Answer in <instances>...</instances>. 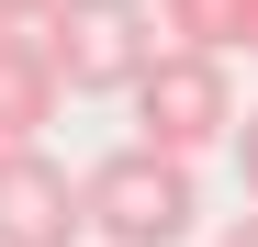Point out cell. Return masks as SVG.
<instances>
[{"label": "cell", "instance_id": "cell-1", "mask_svg": "<svg viewBox=\"0 0 258 247\" xmlns=\"http://www.w3.org/2000/svg\"><path fill=\"white\" fill-rule=\"evenodd\" d=\"M79 202H90V236L101 247H180L191 214H202V191H191V157H168V146H112L79 169Z\"/></svg>", "mask_w": 258, "mask_h": 247}, {"label": "cell", "instance_id": "cell-5", "mask_svg": "<svg viewBox=\"0 0 258 247\" xmlns=\"http://www.w3.org/2000/svg\"><path fill=\"white\" fill-rule=\"evenodd\" d=\"M56 56H45V34H23V23H0V146H34L56 124Z\"/></svg>", "mask_w": 258, "mask_h": 247}, {"label": "cell", "instance_id": "cell-9", "mask_svg": "<svg viewBox=\"0 0 258 247\" xmlns=\"http://www.w3.org/2000/svg\"><path fill=\"white\" fill-rule=\"evenodd\" d=\"M56 12V0H0V23H45Z\"/></svg>", "mask_w": 258, "mask_h": 247}, {"label": "cell", "instance_id": "cell-6", "mask_svg": "<svg viewBox=\"0 0 258 247\" xmlns=\"http://www.w3.org/2000/svg\"><path fill=\"white\" fill-rule=\"evenodd\" d=\"M157 34H168V45L225 56V45H236V0H157Z\"/></svg>", "mask_w": 258, "mask_h": 247}, {"label": "cell", "instance_id": "cell-8", "mask_svg": "<svg viewBox=\"0 0 258 247\" xmlns=\"http://www.w3.org/2000/svg\"><path fill=\"white\" fill-rule=\"evenodd\" d=\"M236 56H258V0H236Z\"/></svg>", "mask_w": 258, "mask_h": 247}, {"label": "cell", "instance_id": "cell-2", "mask_svg": "<svg viewBox=\"0 0 258 247\" xmlns=\"http://www.w3.org/2000/svg\"><path fill=\"white\" fill-rule=\"evenodd\" d=\"M135 124H146V146L168 157H202V146H236V79L225 56H202V45H157V68L135 79Z\"/></svg>", "mask_w": 258, "mask_h": 247}, {"label": "cell", "instance_id": "cell-4", "mask_svg": "<svg viewBox=\"0 0 258 247\" xmlns=\"http://www.w3.org/2000/svg\"><path fill=\"white\" fill-rule=\"evenodd\" d=\"M79 236H90L79 169H56L45 146H0V247H79Z\"/></svg>", "mask_w": 258, "mask_h": 247}, {"label": "cell", "instance_id": "cell-10", "mask_svg": "<svg viewBox=\"0 0 258 247\" xmlns=\"http://www.w3.org/2000/svg\"><path fill=\"white\" fill-rule=\"evenodd\" d=\"M213 247H258V214H236V225H225V236H213Z\"/></svg>", "mask_w": 258, "mask_h": 247}, {"label": "cell", "instance_id": "cell-7", "mask_svg": "<svg viewBox=\"0 0 258 247\" xmlns=\"http://www.w3.org/2000/svg\"><path fill=\"white\" fill-rule=\"evenodd\" d=\"M236 180H247V202H258V112L236 124Z\"/></svg>", "mask_w": 258, "mask_h": 247}, {"label": "cell", "instance_id": "cell-3", "mask_svg": "<svg viewBox=\"0 0 258 247\" xmlns=\"http://www.w3.org/2000/svg\"><path fill=\"white\" fill-rule=\"evenodd\" d=\"M146 34H157L146 0H56L45 12V56H56L68 90H135V79L157 68Z\"/></svg>", "mask_w": 258, "mask_h": 247}]
</instances>
